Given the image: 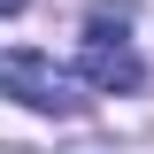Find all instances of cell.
<instances>
[{"instance_id":"6da1fadb","label":"cell","mask_w":154,"mask_h":154,"mask_svg":"<svg viewBox=\"0 0 154 154\" xmlns=\"http://www.w3.org/2000/svg\"><path fill=\"white\" fill-rule=\"evenodd\" d=\"M0 100L38 108V116H77L85 108V85H77V69H62L54 54L16 46V54H0Z\"/></svg>"},{"instance_id":"7a4b0ae2","label":"cell","mask_w":154,"mask_h":154,"mask_svg":"<svg viewBox=\"0 0 154 154\" xmlns=\"http://www.w3.org/2000/svg\"><path fill=\"white\" fill-rule=\"evenodd\" d=\"M77 85H85V93H139V85H146V62H139V46L123 38V16L93 8L85 54H77Z\"/></svg>"},{"instance_id":"3957f363","label":"cell","mask_w":154,"mask_h":154,"mask_svg":"<svg viewBox=\"0 0 154 154\" xmlns=\"http://www.w3.org/2000/svg\"><path fill=\"white\" fill-rule=\"evenodd\" d=\"M16 8H31V0H0V16H16Z\"/></svg>"}]
</instances>
